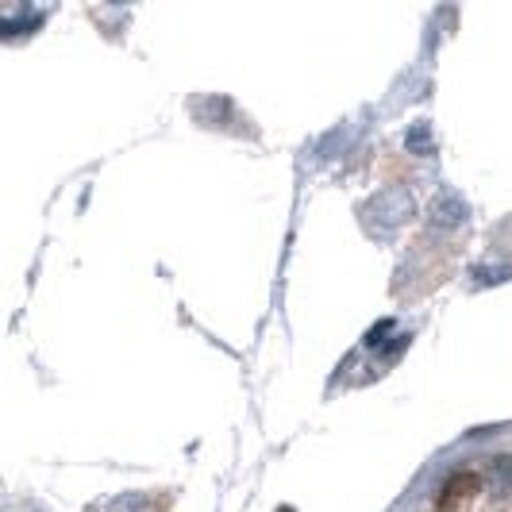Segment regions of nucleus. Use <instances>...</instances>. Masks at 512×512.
I'll return each instance as SVG.
<instances>
[]
</instances>
